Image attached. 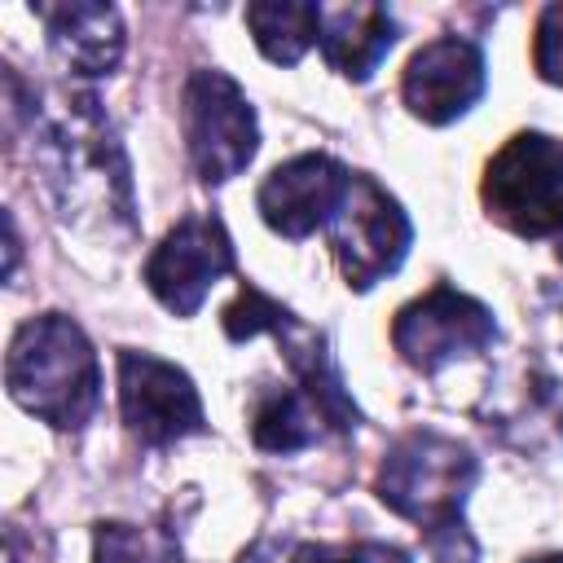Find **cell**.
<instances>
[{"label":"cell","mask_w":563,"mask_h":563,"mask_svg":"<svg viewBox=\"0 0 563 563\" xmlns=\"http://www.w3.org/2000/svg\"><path fill=\"white\" fill-rule=\"evenodd\" d=\"M31 13L48 31V48L75 75H114L123 62V18L114 4L97 0H66V4H31Z\"/></svg>","instance_id":"14"},{"label":"cell","mask_w":563,"mask_h":563,"mask_svg":"<svg viewBox=\"0 0 563 563\" xmlns=\"http://www.w3.org/2000/svg\"><path fill=\"white\" fill-rule=\"evenodd\" d=\"M479 198L515 238H563V136L515 132L488 158Z\"/></svg>","instance_id":"5"},{"label":"cell","mask_w":563,"mask_h":563,"mask_svg":"<svg viewBox=\"0 0 563 563\" xmlns=\"http://www.w3.org/2000/svg\"><path fill=\"white\" fill-rule=\"evenodd\" d=\"M532 66L545 84L563 88V0H550L537 13V31H532Z\"/></svg>","instance_id":"20"},{"label":"cell","mask_w":563,"mask_h":563,"mask_svg":"<svg viewBox=\"0 0 563 563\" xmlns=\"http://www.w3.org/2000/svg\"><path fill=\"white\" fill-rule=\"evenodd\" d=\"M541 299L550 303V317H554V325H559V343H563V286L545 282V286H541Z\"/></svg>","instance_id":"21"},{"label":"cell","mask_w":563,"mask_h":563,"mask_svg":"<svg viewBox=\"0 0 563 563\" xmlns=\"http://www.w3.org/2000/svg\"><path fill=\"white\" fill-rule=\"evenodd\" d=\"M31 136L62 207H92L128 229L136 224L123 145L92 92H53L31 110Z\"/></svg>","instance_id":"1"},{"label":"cell","mask_w":563,"mask_h":563,"mask_svg":"<svg viewBox=\"0 0 563 563\" xmlns=\"http://www.w3.org/2000/svg\"><path fill=\"white\" fill-rule=\"evenodd\" d=\"M484 48L466 35H435L409 57L400 75V101L413 119L444 128L484 97Z\"/></svg>","instance_id":"12"},{"label":"cell","mask_w":563,"mask_h":563,"mask_svg":"<svg viewBox=\"0 0 563 563\" xmlns=\"http://www.w3.org/2000/svg\"><path fill=\"white\" fill-rule=\"evenodd\" d=\"M352 167H343L334 154H321V150H308V154H295L286 163H277L260 189H255V207H260V220L277 233V238H290V242H303L308 233L325 229L334 220V211L343 207L347 198V185H352Z\"/></svg>","instance_id":"11"},{"label":"cell","mask_w":563,"mask_h":563,"mask_svg":"<svg viewBox=\"0 0 563 563\" xmlns=\"http://www.w3.org/2000/svg\"><path fill=\"white\" fill-rule=\"evenodd\" d=\"M97 563H180V545L172 528H136V523H97Z\"/></svg>","instance_id":"18"},{"label":"cell","mask_w":563,"mask_h":563,"mask_svg":"<svg viewBox=\"0 0 563 563\" xmlns=\"http://www.w3.org/2000/svg\"><path fill=\"white\" fill-rule=\"evenodd\" d=\"M325 431H330L325 413L299 383L264 387L251 405V444L260 453H299V449H312Z\"/></svg>","instance_id":"16"},{"label":"cell","mask_w":563,"mask_h":563,"mask_svg":"<svg viewBox=\"0 0 563 563\" xmlns=\"http://www.w3.org/2000/svg\"><path fill=\"white\" fill-rule=\"evenodd\" d=\"M4 387L31 418L79 431L101 409V361L84 325L66 312H40L18 325L4 356Z\"/></svg>","instance_id":"2"},{"label":"cell","mask_w":563,"mask_h":563,"mask_svg":"<svg viewBox=\"0 0 563 563\" xmlns=\"http://www.w3.org/2000/svg\"><path fill=\"white\" fill-rule=\"evenodd\" d=\"M277 563H409L400 545L387 541H299V545H277Z\"/></svg>","instance_id":"19"},{"label":"cell","mask_w":563,"mask_h":563,"mask_svg":"<svg viewBox=\"0 0 563 563\" xmlns=\"http://www.w3.org/2000/svg\"><path fill=\"white\" fill-rule=\"evenodd\" d=\"M334 264L352 290H374L383 277H391L409 246H413V224L405 207L365 172L352 176L343 207L325 224Z\"/></svg>","instance_id":"7"},{"label":"cell","mask_w":563,"mask_h":563,"mask_svg":"<svg viewBox=\"0 0 563 563\" xmlns=\"http://www.w3.org/2000/svg\"><path fill=\"white\" fill-rule=\"evenodd\" d=\"M528 563H563V550H554V554H537V559H528Z\"/></svg>","instance_id":"22"},{"label":"cell","mask_w":563,"mask_h":563,"mask_svg":"<svg viewBox=\"0 0 563 563\" xmlns=\"http://www.w3.org/2000/svg\"><path fill=\"white\" fill-rule=\"evenodd\" d=\"M396 35L400 26L387 4H369V0L334 4V9L321 4V40H317L321 57L330 70H339L352 84H365L383 66Z\"/></svg>","instance_id":"15"},{"label":"cell","mask_w":563,"mask_h":563,"mask_svg":"<svg viewBox=\"0 0 563 563\" xmlns=\"http://www.w3.org/2000/svg\"><path fill=\"white\" fill-rule=\"evenodd\" d=\"M238 264L233 238L216 211H194L176 220L163 242L145 260V286L172 317H194L207 299V290L229 277Z\"/></svg>","instance_id":"10"},{"label":"cell","mask_w":563,"mask_h":563,"mask_svg":"<svg viewBox=\"0 0 563 563\" xmlns=\"http://www.w3.org/2000/svg\"><path fill=\"white\" fill-rule=\"evenodd\" d=\"M255 48L273 66H295L321 40V4L312 0H255L246 4Z\"/></svg>","instance_id":"17"},{"label":"cell","mask_w":563,"mask_h":563,"mask_svg":"<svg viewBox=\"0 0 563 563\" xmlns=\"http://www.w3.org/2000/svg\"><path fill=\"white\" fill-rule=\"evenodd\" d=\"M475 479H479V457L462 440L431 431V427H413V431L396 435L391 449L383 453L374 493L391 515L418 523V532L427 541V537L466 528L462 506H466Z\"/></svg>","instance_id":"3"},{"label":"cell","mask_w":563,"mask_h":563,"mask_svg":"<svg viewBox=\"0 0 563 563\" xmlns=\"http://www.w3.org/2000/svg\"><path fill=\"white\" fill-rule=\"evenodd\" d=\"M220 325H224V339L229 343H246L255 334H273L295 383L317 400V409L325 413V427L334 435H352L356 422H361V409L352 405V391L330 356V343L317 325L299 321L286 303H277L273 295H264L255 282H242L238 295L224 303L220 312Z\"/></svg>","instance_id":"4"},{"label":"cell","mask_w":563,"mask_h":563,"mask_svg":"<svg viewBox=\"0 0 563 563\" xmlns=\"http://www.w3.org/2000/svg\"><path fill=\"white\" fill-rule=\"evenodd\" d=\"M180 132L189 167L202 185L242 176L260 150V119L242 84L216 66H198L180 92Z\"/></svg>","instance_id":"6"},{"label":"cell","mask_w":563,"mask_h":563,"mask_svg":"<svg viewBox=\"0 0 563 563\" xmlns=\"http://www.w3.org/2000/svg\"><path fill=\"white\" fill-rule=\"evenodd\" d=\"M114 365H119V413L136 444L167 449L176 440L207 431L202 396L180 365L136 347H119Z\"/></svg>","instance_id":"9"},{"label":"cell","mask_w":563,"mask_h":563,"mask_svg":"<svg viewBox=\"0 0 563 563\" xmlns=\"http://www.w3.org/2000/svg\"><path fill=\"white\" fill-rule=\"evenodd\" d=\"M493 308L449 282H435L431 290L409 299L391 321V347L418 374H440L462 356H479L484 347H493Z\"/></svg>","instance_id":"8"},{"label":"cell","mask_w":563,"mask_h":563,"mask_svg":"<svg viewBox=\"0 0 563 563\" xmlns=\"http://www.w3.org/2000/svg\"><path fill=\"white\" fill-rule=\"evenodd\" d=\"M479 418H484V427L501 444H510L519 453L550 449V444L563 440V396H559V383L545 369L519 361V365L501 369L497 378H488Z\"/></svg>","instance_id":"13"},{"label":"cell","mask_w":563,"mask_h":563,"mask_svg":"<svg viewBox=\"0 0 563 563\" xmlns=\"http://www.w3.org/2000/svg\"><path fill=\"white\" fill-rule=\"evenodd\" d=\"M554 255H559V264H563V238H559V246H554Z\"/></svg>","instance_id":"23"}]
</instances>
